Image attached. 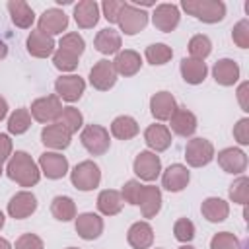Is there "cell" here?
I'll use <instances>...</instances> for the list:
<instances>
[{
  "label": "cell",
  "instance_id": "cell-1",
  "mask_svg": "<svg viewBox=\"0 0 249 249\" xmlns=\"http://www.w3.org/2000/svg\"><path fill=\"white\" fill-rule=\"evenodd\" d=\"M6 173L19 187H33L41 179L39 165L33 161V158L27 152H21V150H18L16 154L10 156L8 165H6Z\"/></svg>",
  "mask_w": 249,
  "mask_h": 249
},
{
  "label": "cell",
  "instance_id": "cell-2",
  "mask_svg": "<svg viewBox=\"0 0 249 249\" xmlns=\"http://www.w3.org/2000/svg\"><path fill=\"white\" fill-rule=\"evenodd\" d=\"M181 8L204 23H218L226 16V4L222 0H183Z\"/></svg>",
  "mask_w": 249,
  "mask_h": 249
},
{
  "label": "cell",
  "instance_id": "cell-3",
  "mask_svg": "<svg viewBox=\"0 0 249 249\" xmlns=\"http://www.w3.org/2000/svg\"><path fill=\"white\" fill-rule=\"evenodd\" d=\"M70 181L78 191H93L99 181H101V171L99 165L86 160L80 161L72 171H70Z\"/></svg>",
  "mask_w": 249,
  "mask_h": 249
},
{
  "label": "cell",
  "instance_id": "cell-4",
  "mask_svg": "<svg viewBox=\"0 0 249 249\" xmlns=\"http://www.w3.org/2000/svg\"><path fill=\"white\" fill-rule=\"evenodd\" d=\"M80 140L84 144V148L91 154V156H103L109 146H111V138H109V130L103 128L101 124H88L82 134Z\"/></svg>",
  "mask_w": 249,
  "mask_h": 249
},
{
  "label": "cell",
  "instance_id": "cell-5",
  "mask_svg": "<svg viewBox=\"0 0 249 249\" xmlns=\"http://www.w3.org/2000/svg\"><path fill=\"white\" fill-rule=\"evenodd\" d=\"M62 103L56 95H47V97H39L31 103V117L37 121V123H43V124H53L58 121L60 113H62Z\"/></svg>",
  "mask_w": 249,
  "mask_h": 249
},
{
  "label": "cell",
  "instance_id": "cell-6",
  "mask_svg": "<svg viewBox=\"0 0 249 249\" xmlns=\"http://www.w3.org/2000/svg\"><path fill=\"white\" fill-rule=\"evenodd\" d=\"M119 27L124 35H136L138 31H142L148 23V14L144 10H140L134 4L124 2L121 14H119Z\"/></svg>",
  "mask_w": 249,
  "mask_h": 249
},
{
  "label": "cell",
  "instance_id": "cell-7",
  "mask_svg": "<svg viewBox=\"0 0 249 249\" xmlns=\"http://www.w3.org/2000/svg\"><path fill=\"white\" fill-rule=\"evenodd\" d=\"M185 160L191 167H202L214 160V146L206 138H193L185 146Z\"/></svg>",
  "mask_w": 249,
  "mask_h": 249
},
{
  "label": "cell",
  "instance_id": "cell-8",
  "mask_svg": "<svg viewBox=\"0 0 249 249\" xmlns=\"http://www.w3.org/2000/svg\"><path fill=\"white\" fill-rule=\"evenodd\" d=\"M132 169H134V173H136L142 181H156L158 175H160V171H161V161H160V158L156 156V152L144 150V152H140V154L134 158Z\"/></svg>",
  "mask_w": 249,
  "mask_h": 249
},
{
  "label": "cell",
  "instance_id": "cell-9",
  "mask_svg": "<svg viewBox=\"0 0 249 249\" xmlns=\"http://www.w3.org/2000/svg\"><path fill=\"white\" fill-rule=\"evenodd\" d=\"M117 82V72H115V66L111 60L103 58L99 62L93 64V68L89 70V84L99 89V91H107L115 86Z\"/></svg>",
  "mask_w": 249,
  "mask_h": 249
},
{
  "label": "cell",
  "instance_id": "cell-10",
  "mask_svg": "<svg viewBox=\"0 0 249 249\" xmlns=\"http://www.w3.org/2000/svg\"><path fill=\"white\" fill-rule=\"evenodd\" d=\"M54 89H56V97L64 99L68 103H74L82 97L84 89H86V82L84 78L76 76V74H68V76H60L54 82Z\"/></svg>",
  "mask_w": 249,
  "mask_h": 249
},
{
  "label": "cell",
  "instance_id": "cell-11",
  "mask_svg": "<svg viewBox=\"0 0 249 249\" xmlns=\"http://www.w3.org/2000/svg\"><path fill=\"white\" fill-rule=\"evenodd\" d=\"M39 169L47 179H62L68 173V160L58 152H45L39 156Z\"/></svg>",
  "mask_w": 249,
  "mask_h": 249
},
{
  "label": "cell",
  "instance_id": "cell-12",
  "mask_svg": "<svg viewBox=\"0 0 249 249\" xmlns=\"http://www.w3.org/2000/svg\"><path fill=\"white\" fill-rule=\"evenodd\" d=\"M66 27H68V16H66L62 10H58V8H49V10H45V12L41 14V18H39V27H37V29H39L41 33L53 37V35L62 33Z\"/></svg>",
  "mask_w": 249,
  "mask_h": 249
},
{
  "label": "cell",
  "instance_id": "cell-13",
  "mask_svg": "<svg viewBox=\"0 0 249 249\" xmlns=\"http://www.w3.org/2000/svg\"><path fill=\"white\" fill-rule=\"evenodd\" d=\"M35 210H37V198L29 191L16 193L8 202V214L16 220H23V218L31 216Z\"/></svg>",
  "mask_w": 249,
  "mask_h": 249
},
{
  "label": "cell",
  "instance_id": "cell-14",
  "mask_svg": "<svg viewBox=\"0 0 249 249\" xmlns=\"http://www.w3.org/2000/svg\"><path fill=\"white\" fill-rule=\"evenodd\" d=\"M179 8L175 4H158L154 14H152V21H154V27L163 31V33H169L173 31L177 25H179Z\"/></svg>",
  "mask_w": 249,
  "mask_h": 249
},
{
  "label": "cell",
  "instance_id": "cell-15",
  "mask_svg": "<svg viewBox=\"0 0 249 249\" xmlns=\"http://www.w3.org/2000/svg\"><path fill=\"white\" fill-rule=\"evenodd\" d=\"M218 165L226 173L239 175L247 169V156L239 148H224L222 152H218Z\"/></svg>",
  "mask_w": 249,
  "mask_h": 249
},
{
  "label": "cell",
  "instance_id": "cell-16",
  "mask_svg": "<svg viewBox=\"0 0 249 249\" xmlns=\"http://www.w3.org/2000/svg\"><path fill=\"white\" fill-rule=\"evenodd\" d=\"M189 179H191V173L185 165L181 163H173L169 165L163 175H161V187L167 189L169 193H179L183 191L187 185H189Z\"/></svg>",
  "mask_w": 249,
  "mask_h": 249
},
{
  "label": "cell",
  "instance_id": "cell-17",
  "mask_svg": "<svg viewBox=\"0 0 249 249\" xmlns=\"http://www.w3.org/2000/svg\"><path fill=\"white\" fill-rule=\"evenodd\" d=\"M74 226H76V231H78V235L82 239L91 241V239H97L101 235V231H103V218L93 214V212H84V214H80L76 218Z\"/></svg>",
  "mask_w": 249,
  "mask_h": 249
},
{
  "label": "cell",
  "instance_id": "cell-18",
  "mask_svg": "<svg viewBox=\"0 0 249 249\" xmlns=\"http://www.w3.org/2000/svg\"><path fill=\"white\" fill-rule=\"evenodd\" d=\"M175 109H177V103L169 91H158L150 97V111L158 121H169Z\"/></svg>",
  "mask_w": 249,
  "mask_h": 249
},
{
  "label": "cell",
  "instance_id": "cell-19",
  "mask_svg": "<svg viewBox=\"0 0 249 249\" xmlns=\"http://www.w3.org/2000/svg\"><path fill=\"white\" fill-rule=\"evenodd\" d=\"M70 138H72V134L66 128H62L58 123L47 124L41 130V142L47 148H53V150H64V148H68L70 146Z\"/></svg>",
  "mask_w": 249,
  "mask_h": 249
},
{
  "label": "cell",
  "instance_id": "cell-20",
  "mask_svg": "<svg viewBox=\"0 0 249 249\" xmlns=\"http://www.w3.org/2000/svg\"><path fill=\"white\" fill-rule=\"evenodd\" d=\"M74 21L82 29H89L99 21V4L95 0H82L74 6Z\"/></svg>",
  "mask_w": 249,
  "mask_h": 249
},
{
  "label": "cell",
  "instance_id": "cell-21",
  "mask_svg": "<svg viewBox=\"0 0 249 249\" xmlns=\"http://www.w3.org/2000/svg\"><path fill=\"white\" fill-rule=\"evenodd\" d=\"M27 53L35 58H47L54 53V41L53 37L41 33L39 29L31 31L27 37Z\"/></svg>",
  "mask_w": 249,
  "mask_h": 249
},
{
  "label": "cell",
  "instance_id": "cell-22",
  "mask_svg": "<svg viewBox=\"0 0 249 249\" xmlns=\"http://www.w3.org/2000/svg\"><path fill=\"white\" fill-rule=\"evenodd\" d=\"M113 66H115V72L121 74V76H134L142 66V58L136 51L124 49V51L117 53V56L113 60Z\"/></svg>",
  "mask_w": 249,
  "mask_h": 249
},
{
  "label": "cell",
  "instance_id": "cell-23",
  "mask_svg": "<svg viewBox=\"0 0 249 249\" xmlns=\"http://www.w3.org/2000/svg\"><path fill=\"white\" fill-rule=\"evenodd\" d=\"M140 212L144 218H154L161 208V191L156 185H144L140 200H138Z\"/></svg>",
  "mask_w": 249,
  "mask_h": 249
},
{
  "label": "cell",
  "instance_id": "cell-24",
  "mask_svg": "<svg viewBox=\"0 0 249 249\" xmlns=\"http://www.w3.org/2000/svg\"><path fill=\"white\" fill-rule=\"evenodd\" d=\"M126 241L134 249H148L154 243V230L148 222H134L126 231Z\"/></svg>",
  "mask_w": 249,
  "mask_h": 249
},
{
  "label": "cell",
  "instance_id": "cell-25",
  "mask_svg": "<svg viewBox=\"0 0 249 249\" xmlns=\"http://www.w3.org/2000/svg\"><path fill=\"white\" fill-rule=\"evenodd\" d=\"M169 124H171V130L175 134H179V136H191L196 130V117L189 109L177 107L175 113L169 119Z\"/></svg>",
  "mask_w": 249,
  "mask_h": 249
},
{
  "label": "cell",
  "instance_id": "cell-26",
  "mask_svg": "<svg viewBox=\"0 0 249 249\" xmlns=\"http://www.w3.org/2000/svg\"><path fill=\"white\" fill-rule=\"evenodd\" d=\"M144 140L148 144V148H152L154 152H163L171 146V130L165 124H150L144 132Z\"/></svg>",
  "mask_w": 249,
  "mask_h": 249
},
{
  "label": "cell",
  "instance_id": "cell-27",
  "mask_svg": "<svg viewBox=\"0 0 249 249\" xmlns=\"http://www.w3.org/2000/svg\"><path fill=\"white\" fill-rule=\"evenodd\" d=\"M212 76L220 86H233L239 80V66L231 58H220L212 68Z\"/></svg>",
  "mask_w": 249,
  "mask_h": 249
},
{
  "label": "cell",
  "instance_id": "cell-28",
  "mask_svg": "<svg viewBox=\"0 0 249 249\" xmlns=\"http://www.w3.org/2000/svg\"><path fill=\"white\" fill-rule=\"evenodd\" d=\"M8 12L12 16V21L16 27H21V29H29L35 21V14H33V8L23 2V0H10L8 2Z\"/></svg>",
  "mask_w": 249,
  "mask_h": 249
},
{
  "label": "cell",
  "instance_id": "cell-29",
  "mask_svg": "<svg viewBox=\"0 0 249 249\" xmlns=\"http://www.w3.org/2000/svg\"><path fill=\"white\" fill-rule=\"evenodd\" d=\"M200 212L202 216L208 220V222H224L230 214V204L224 200V198H218V196H208L202 200L200 204Z\"/></svg>",
  "mask_w": 249,
  "mask_h": 249
},
{
  "label": "cell",
  "instance_id": "cell-30",
  "mask_svg": "<svg viewBox=\"0 0 249 249\" xmlns=\"http://www.w3.org/2000/svg\"><path fill=\"white\" fill-rule=\"evenodd\" d=\"M121 33L111 29V27H105L101 29L95 39H93V47L101 53V54H115L121 51Z\"/></svg>",
  "mask_w": 249,
  "mask_h": 249
},
{
  "label": "cell",
  "instance_id": "cell-31",
  "mask_svg": "<svg viewBox=\"0 0 249 249\" xmlns=\"http://www.w3.org/2000/svg\"><path fill=\"white\" fill-rule=\"evenodd\" d=\"M206 74H208V68L202 60H196V58H191V56L181 60V76L187 84H193V86L202 84Z\"/></svg>",
  "mask_w": 249,
  "mask_h": 249
},
{
  "label": "cell",
  "instance_id": "cell-32",
  "mask_svg": "<svg viewBox=\"0 0 249 249\" xmlns=\"http://www.w3.org/2000/svg\"><path fill=\"white\" fill-rule=\"evenodd\" d=\"M123 204H124V200H123L121 193L119 191H113V189H105L97 196V208H99V212L103 216H115V214H119L123 210Z\"/></svg>",
  "mask_w": 249,
  "mask_h": 249
},
{
  "label": "cell",
  "instance_id": "cell-33",
  "mask_svg": "<svg viewBox=\"0 0 249 249\" xmlns=\"http://www.w3.org/2000/svg\"><path fill=\"white\" fill-rule=\"evenodd\" d=\"M138 123L128 115H121L111 123V134L119 140H130L138 134Z\"/></svg>",
  "mask_w": 249,
  "mask_h": 249
},
{
  "label": "cell",
  "instance_id": "cell-34",
  "mask_svg": "<svg viewBox=\"0 0 249 249\" xmlns=\"http://www.w3.org/2000/svg\"><path fill=\"white\" fill-rule=\"evenodd\" d=\"M51 212L56 220L60 222H68L72 218H76V204L70 196H64V195H58L53 198L51 202Z\"/></svg>",
  "mask_w": 249,
  "mask_h": 249
},
{
  "label": "cell",
  "instance_id": "cell-35",
  "mask_svg": "<svg viewBox=\"0 0 249 249\" xmlns=\"http://www.w3.org/2000/svg\"><path fill=\"white\" fill-rule=\"evenodd\" d=\"M31 126V113L25 107L16 109L8 119V130L10 134H23Z\"/></svg>",
  "mask_w": 249,
  "mask_h": 249
},
{
  "label": "cell",
  "instance_id": "cell-36",
  "mask_svg": "<svg viewBox=\"0 0 249 249\" xmlns=\"http://www.w3.org/2000/svg\"><path fill=\"white\" fill-rule=\"evenodd\" d=\"M144 56H146V60H148L150 64H154V66H161V64H165V62L171 60L173 51H171V47H167L165 43H154V45L146 47Z\"/></svg>",
  "mask_w": 249,
  "mask_h": 249
},
{
  "label": "cell",
  "instance_id": "cell-37",
  "mask_svg": "<svg viewBox=\"0 0 249 249\" xmlns=\"http://www.w3.org/2000/svg\"><path fill=\"white\" fill-rule=\"evenodd\" d=\"M56 123H58L62 128H66L70 134H74V132H78V128H82L84 117H82V113H80L76 107H64Z\"/></svg>",
  "mask_w": 249,
  "mask_h": 249
},
{
  "label": "cell",
  "instance_id": "cell-38",
  "mask_svg": "<svg viewBox=\"0 0 249 249\" xmlns=\"http://www.w3.org/2000/svg\"><path fill=\"white\" fill-rule=\"evenodd\" d=\"M212 51V43L206 35H195L191 37L189 41V53H191V58H196V60H204Z\"/></svg>",
  "mask_w": 249,
  "mask_h": 249
},
{
  "label": "cell",
  "instance_id": "cell-39",
  "mask_svg": "<svg viewBox=\"0 0 249 249\" xmlns=\"http://www.w3.org/2000/svg\"><path fill=\"white\" fill-rule=\"evenodd\" d=\"M58 49H62V51H68V53H72V54H76L78 58H80V54L84 53V49H86V43H84V39H82V35H78V33H64L62 35V39L58 41Z\"/></svg>",
  "mask_w": 249,
  "mask_h": 249
},
{
  "label": "cell",
  "instance_id": "cell-40",
  "mask_svg": "<svg viewBox=\"0 0 249 249\" xmlns=\"http://www.w3.org/2000/svg\"><path fill=\"white\" fill-rule=\"evenodd\" d=\"M53 62H54V66H56L58 70H62V72H72V70H76V66H78V56L72 54V53H68V51L56 49V51L53 53Z\"/></svg>",
  "mask_w": 249,
  "mask_h": 249
},
{
  "label": "cell",
  "instance_id": "cell-41",
  "mask_svg": "<svg viewBox=\"0 0 249 249\" xmlns=\"http://www.w3.org/2000/svg\"><path fill=\"white\" fill-rule=\"evenodd\" d=\"M230 198L237 204H245L249 198V179L245 175H241L239 179H235L230 187Z\"/></svg>",
  "mask_w": 249,
  "mask_h": 249
},
{
  "label": "cell",
  "instance_id": "cell-42",
  "mask_svg": "<svg viewBox=\"0 0 249 249\" xmlns=\"http://www.w3.org/2000/svg\"><path fill=\"white\" fill-rule=\"evenodd\" d=\"M173 233H175V239H177V241L189 243V241L195 237V224H193L189 218H179V220L173 224Z\"/></svg>",
  "mask_w": 249,
  "mask_h": 249
},
{
  "label": "cell",
  "instance_id": "cell-43",
  "mask_svg": "<svg viewBox=\"0 0 249 249\" xmlns=\"http://www.w3.org/2000/svg\"><path fill=\"white\" fill-rule=\"evenodd\" d=\"M210 249H241V245L233 233L220 231L210 239Z\"/></svg>",
  "mask_w": 249,
  "mask_h": 249
},
{
  "label": "cell",
  "instance_id": "cell-44",
  "mask_svg": "<svg viewBox=\"0 0 249 249\" xmlns=\"http://www.w3.org/2000/svg\"><path fill=\"white\" fill-rule=\"evenodd\" d=\"M142 189H144V185H142L140 181L130 179V181H126V183H124V187H123V191H121V196H123V200H124V202L138 206V200H140Z\"/></svg>",
  "mask_w": 249,
  "mask_h": 249
},
{
  "label": "cell",
  "instance_id": "cell-45",
  "mask_svg": "<svg viewBox=\"0 0 249 249\" xmlns=\"http://www.w3.org/2000/svg\"><path fill=\"white\" fill-rule=\"evenodd\" d=\"M231 39L237 47L241 49H247L249 47V21L247 19H241L233 25V31H231Z\"/></svg>",
  "mask_w": 249,
  "mask_h": 249
},
{
  "label": "cell",
  "instance_id": "cell-46",
  "mask_svg": "<svg viewBox=\"0 0 249 249\" xmlns=\"http://www.w3.org/2000/svg\"><path fill=\"white\" fill-rule=\"evenodd\" d=\"M124 2L123 0H105L101 4V10H103V18L109 21V23H117L119 21V14L123 10Z\"/></svg>",
  "mask_w": 249,
  "mask_h": 249
},
{
  "label": "cell",
  "instance_id": "cell-47",
  "mask_svg": "<svg viewBox=\"0 0 249 249\" xmlns=\"http://www.w3.org/2000/svg\"><path fill=\"white\" fill-rule=\"evenodd\" d=\"M14 249H45L43 239L35 233H23L16 239V247Z\"/></svg>",
  "mask_w": 249,
  "mask_h": 249
},
{
  "label": "cell",
  "instance_id": "cell-48",
  "mask_svg": "<svg viewBox=\"0 0 249 249\" xmlns=\"http://www.w3.org/2000/svg\"><path fill=\"white\" fill-rule=\"evenodd\" d=\"M233 136H235V140L241 144V146H245V144H249V119H239L237 121V124L233 126Z\"/></svg>",
  "mask_w": 249,
  "mask_h": 249
},
{
  "label": "cell",
  "instance_id": "cell-49",
  "mask_svg": "<svg viewBox=\"0 0 249 249\" xmlns=\"http://www.w3.org/2000/svg\"><path fill=\"white\" fill-rule=\"evenodd\" d=\"M10 156H12V140L8 134L0 132V175L4 173V163L6 160H10Z\"/></svg>",
  "mask_w": 249,
  "mask_h": 249
},
{
  "label": "cell",
  "instance_id": "cell-50",
  "mask_svg": "<svg viewBox=\"0 0 249 249\" xmlns=\"http://www.w3.org/2000/svg\"><path fill=\"white\" fill-rule=\"evenodd\" d=\"M247 88H249V84H247V82H243V84L239 86V89H237V97H239V103H241V109H243V111H249V109H247V101H245Z\"/></svg>",
  "mask_w": 249,
  "mask_h": 249
},
{
  "label": "cell",
  "instance_id": "cell-51",
  "mask_svg": "<svg viewBox=\"0 0 249 249\" xmlns=\"http://www.w3.org/2000/svg\"><path fill=\"white\" fill-rule=\"evenodd\" d=\"M6 115H8V103H6L4 97H0V121H2Z\"/></svg>",
  "mask_w": 249,
  "mask_h": 249
},
{
  "label": "cell",
  "instance_id": "cell-52",
  "mask_svg": "<svg viewBox=\"0 0 249 249\" xmlns=\"http://www.w3.org/2000/svg\"><path fill=\"white\" fill-rule=\"evenodd\" d=\"M6 54H8V47H6V43H4V41H0V60H2V58H6Z\"/></svg>",
  "mask_w": 249,
  "mask_h": 249
},
{
  "label": "cell",
  "instance_id": "cell-53",
  "mask_svg": "<svg viewBox=\"0 0 249 249\" xmlns=\"http://www.w3.org/2000/svg\"><path fill=\"white\" fill-rule=\"evenodd\" d=\"M0 249H14V247L10 245V241H8V239H4V237H0Z\"/></svg>",
  "mask_w": 249,
  "mask_h": 249
},
{
  "label": "cell",
  "instance_id": "cell-54",
  "mask_svg": "<svg viewBox=\"0 0 249 249\" xmlns=\"http://www.w3.org/2000/svg\"><path fill=\"white\" fill-rule=\"evenodd\" d=\"M4 220H6V218H4V214H2V210H0V230L4 228Z\"/></svg>",
  "mask_w": 249,
  "mask_h": 249
},
{
  "label": "cell",
  "instance_id": "cell-55",
  "mask_svg": "<svg viewBox=\"0 0 249 249\" xmlns=\"http://www.w3.org/2000/svg\"><path fill=\"white\" fill-rule=\"evenodd\" d=\"M179 249H195V247H193V245H181Z\"/></svg>",
  "mask_w": 249,
  "mask_h": 249
},
{
  "label": "cell",
  "instance_id": "cell-56",
  "mask_svg": "<svg viewBox=\"0 0 249 249\" xmlns=\"http://www.w3.org/2000/svg\"><path fill=\"white\" fill-rule=\"evenodd\" d=\"M66 249H78V247H66Z\"/></svg>",
  "mask_w": 249,
  "mask_h": 249
}]
</instances>
